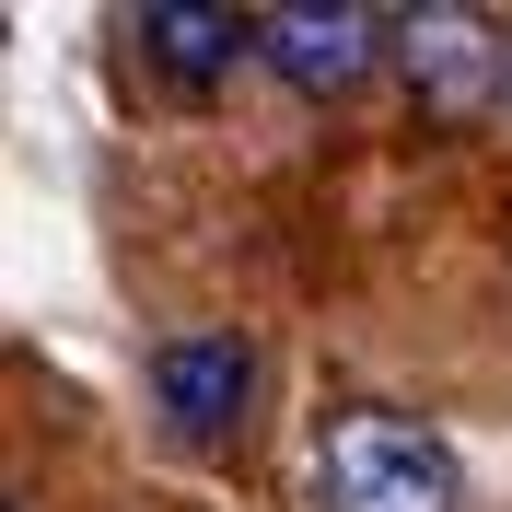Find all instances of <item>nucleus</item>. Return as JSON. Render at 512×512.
Returning a JSON list of instances; mask_svg holds the SVG:
<instances>
[{
    "mask_svg": "<svg viewBox=\"0 0 512 512\" xmlns=\"http://www.w3.org/2000/svg\"><path fill=\"white\" fill-rule=\"evenodd\" d=\"M128 35L163 82H222L233 59H256V12H222V0H152Z\"/></svg>",
    "mask_w": 512,
    "mask_h": 512,
    "instance_id": "nucleus-5",
    "label": "nucleus"
},
{
    "mask_svg": "<svg viewBox=\"0 0 512 512\" xmlns=\"http://www.w3.org/2000/svg\"><path fill=\"white\" fill-rule=\"evenodd\" d=\"M256 396V338L245 326H175L152 350V408L175 443H233Z\"/></svg>",
    "mask_w": 512,
    "mask_h": 512,
    "instance_id": "nucleus-4",
    "label": "nucleus"
},
{
    "mask_svg": "<svg viewBox=\"0 0 512 512\" xmlns=\"http://www.w3.org/2000/svg\"><path fill=\"white\" fill-rule=\"evenodd\" d=\"M315 512H466V466L431 419L338 408L315 443Z\"/></svg>",
    "mask_w": 512,
    "mask_h": 512,
    "instance_id": "nucleus-1",
    "label": "nucleus"
},
{
    "mask_svg": "<svg viewBox=\"0 0 512 512\" xmlns=\"http://www.w3.org/2000/svg\"><path fill=\"white\" fill-rule=\"evenodd\" d=\"M396 70H408L419 117L443 128H478L489 105L512 94V35L466 0H431V12H396Z\"/></svg>",
    "mask_w": 512,
    "mask_h": 512,
    "instance_id": "nucleus-2",
    "label": "nucleus"
},
{
    "mask_svg": "<svg viewBox=\"0 0 512 512\" xmlns=\"http://www.w3.org/2000/svg\"><path fill=\"white\" fill-rule=\"evenodd\" d=\"M384 47H396V12H373V0H280V12H256V59L315 105L350 94Z\"/></svg>",
    "mask_w": 512,
    "mask_h": 512,
    "instance_id": "nucleus-3",
    "label": "nucleus"
}]
</instances>
